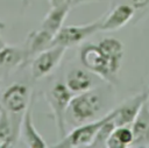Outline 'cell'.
I'll return each instance as SVG.
<instances>
[{"label":"cell","mask_w":149,"mask_h":148,"mask_svg":"<svg viewBox=\"0 0 149 148\" xmlns=\"http://www.w3.org/2000/svg\"><path fill=\"white\" fill-rule=\"evenodd\" d=\"M128 2L134 9H141L149 5V0H128Z\"/></svg>","instance_id":"cell-20"},{"label":"cell","mask_w":149,"mask_h":148,"mask_svg":"<svg viewBox=\"0 0 149 148\" xmlns=\"http://www.w3.org/2000/svg\"><path fill=\"white\" fill-rule=\"evenodd\" d=\"M68 0H49V2H50V6L51 7H54V6H58V5H62V3H64V2H66Z\"/></svg>","instance_id":"cell-22"},{"label":"cell","mask_w":149,"mask_h":148,"mask_svg":"<svg viewBox=\"0 0 149 148\" xmlns=\"http://www.w3.org/2000/svg\"><path fill=\"white\" fill-rule=\"evenodd\" d=\"M130 127L134 134L132 147H149V99L143 104Z\"/></svg>","instance_id":"cell-11"},{"label":"cell","mask_w":149,"mask_h":148,"mask_svg":"<svg viewBox=\"0 0 149 148\" xmlns=\"http://www.w3.org/2000/svg\"><path fill=\"white\" fill-rule=\"evenodd\" d=\"M3 28H5V22H2L0 20V29H3Z\"/></svg>","instance_id":"cell-25"},{"label":"cell","mask_w":149,"mask_h":148,"mask_svg":"<svg viewBox=\"0 0 149 148\" xmlns=\"http://www.w3.org/2000/svg\"><path fill=\"white\" fill-rule=\"evenodd\" d=\"M98 45L108 58L113 75L116 76L123 57V43L115 37H105L98 43Z\"/></svg>","instance_id":"cell-12"},{"label":"cell","mask_w":149,"mask_h":148,"mask_svg":"<svg viewBox=\"0 0 149 148\" xmlns=\"http://www.w3.org/2000/svg\"><path fill=\"white\" fill-rule=\"evenodd\" d=\"M33 106H34V94H33V98H31L26 112L23 113L21 125H20L19 136L21 138L24 146H27L29 148H47L48 147L47 142L40 135V133L37 132V129L34 126Z\"/></svg>","instance_id":"cell-9"},{"label":"cell","mask_w":149,"mask_h":148,"mask_svg":"<svg viewBox=\"0 0 149 148\" xmlns=\"http://www.w3.org/2000/svg\"><path fill=\"white\" fill-rule=\"evenodd\" d=\"M147 92H148V93H149V87H148V89H147Z\"/></svg>","instance_id":"cell-26"},{"label":"cell","mask_w":149,"mask_h":148,"mask_svg":"<svg viewBox=\"0 0 149 148\" xmlns=\"http://www.w3.org/2000/svg\"><path fill=\"white\" fill-rule=\"evenodd\" d=\"M66 49L62 45H52L35 55L31 62V77L37 80L51 73L61 63Z\"/></svg>","instance_id":"cell-7"},{"label":"cell","mask_w":149,"mask_h":148,"mask_svg":"<svg viewBox=\"0 0 149 148\" xmlns=\"http://www.w3.org/2000/svg\"><path fill=\"white\" fill-rule=\"evenodd\" d=\"M73 98V93L69 90L65 83L57 82L55 83L50 90L45 93V99L50 106L51 113L54 115L55 125L57 132L61 138H63L65 133V114L68 112L71 99Z\"/></svg>","instance_id":"cell-2"},{"label":"cell","mask_w":149,"mask_h":148,"mask_svg":"<svg viewBox=\"0 0 149 148\" xmlns=\"http://www.w3.org/2000/svg\"><path fill=\"white\" fill-rule=\"evenodd\" d=\"M115 114V113H114ZM114 117H112L111 119H108L100 128L99 131L97 132L92 143L90 145L91 148H102V147H106V143H107V140L108 138L111 136L112 132L114 131V128L116 127L114 120H113Z\"/></svg>","instance_id":"cell-19"},{"label":"cell","mask_w":149,"mask_h":148,"mask_svg":"<svg viewBox=\"0 0 149 148\" xmlns=\"http://www.w3.org/2000/svg\"><path fill=\"white\" fill-rule=\"evenodd\" d=\"M65 84L73 94H78L92 90L93 86L91 76L86 70L83 69H72L66 76Z\"/></svg>","instance_id":"cell-16"},{"label":"cell","mask_w":149,"mask_h":148,"mask_svg":"<svg viewBox=\"0 0 149 148\" xmlns=\"http://www.w3.org/2000/svg\"><path fill=\"white\" fill-rule=\"evenodd\" d=\"M17 138L19 135L15 132L13 120L9 113L7 112V110L3 107V105L0 101V146L1 148L13 146V143H15Z\"/></svg>","instance_id":"cell-17"},{"label":"cell","mask_w":149,"mask_h":148,"mask_svg":"<svg viewBox=\"0 0 149 148\" xmlns=\"http://www.w3.org/2000/svg\"><path fill=\"white\" fill-rule=\"evenodd\" d=\"M21 2H22V7H23V8H26V7H27V6L29 5V2H30V0H22Z\"/></svg>","instance_id":"cell-23"},{"label":"cell","mask_w":149,"mask_h":148,"mask_svg":"<svg viewBox=\"0 0 149 148\" xmlns=\"http://www.w3.org/2000/svg\"><path fill=\"white\" fill-rule=\"evenodd\" d=\"M5 45H6V43H5V41L2 40V37L0 36V49H2Z\"/></svg>","instance_id":"cell-24"},{"label":"cell","mask_w":149,"mask_h":148,"mask_svg":"<svg viewBox=\"0 0 149 148\" xmlns=\"http://www.w3.org/2000/svg\"><path fill=\"white\" fill-rule=\"evenodd\" d=\"M27 61L28 56L24 48L22 49L19 47L5 45L2 49H0V69L10 71L24 65Z\"/></svg>","instance_id":"cell-14"},{"label":"cell","mask_w":149,"mask_h":148,"mask_svg":"<svg viewBox=\"0 0 149 148\" xmlns=\"http://www.w3.org/2000/svg\"><path fill=\"white\" fill-rule=\"evenodd\" d=\"M70 8L71 7H70L68 1L62 3V5L51 7L49 13L44 16V19L42 21L41 28H43V29H45V30H48L55 35L63 27V23L68 16Z\"/></svg>","instance_id":"cell-15"},{"label":"cell","mask_w":149,"mask_h":148,"mask_svg":"<svg viewBox=\"0 0 149 148\" xmlns=\"http://www.w3.org/2000/svg\"><path fill=\"white\" fill-rule=\"evenodd\" d=\"M134 134L130 126H116L107 140V148H127L132 147Z\"/></svg>","instance_id":"cell-18"},{"label":"cell","mask_w":149,"mask_h":148,"mask_svg":"<svg viewBox=\"0 0 149 148\" xmlns=\"http://www.w3.org/2000/svg\"><path fill=\"white\" fill-rule=\"evenodd\" d=\"M93 1H106V0H68L70 7L78 6L80 3H87V2H93Z\"/></svg>","instance_id":"cell-21"},{"label":"cell","mask_w":149,"mask_h":148,"mask_svg":"<svg viewBox=\"0 0 149 148\" xmlns=\"http://www.w3.org/2000/svg\"><path fill=\"white\" fill-rule=\"evenodd\" d=\"M149 99V93L147 90L144 92H141L139 94L133 96L132 98L127 99L125 103H122L120 106H118L114 114V122L116 126H130L135 118L137 117L141 107L143 104Z\"/></svg>","instance_id":"cell-8"},{"label":"cell","mask_w":149,"mask_h":148,"mask_svg":"<svg viewBox=\"0 0 149 148\" xmlns=\"http://www.w3.org/2000/svg\"><path fill=\"white\" fill-rule=\"evenodd\" d=\"M0 84H1V80H0Z\"/></svg>","instance_id":"cell-27"},{"label":"cell","mask_w":149,"mask_h":148,"mask_svg":"<svg viewBox=\"0 0 149 148\" xmlns=\"http://www.w3.org/2000/svg\"><path fill=\"white\" fill-rule=\"evenodd\" d=\"M134 16V8L127 3H120L115 6L106 16L101 19L100 30L113 31L126 26Z\"/></svg>","instance_id":"cell-10"},{"label":"cell","mask_w":149,"mask_h":148,"mask_svg":"<svg viewBox=\"0 0 149 148\" xmlns=\"http://www.w3.org/2000/svg\"><path fill=\"white\" fill-rule=\"evenodd\" d=\"M101 19L85 26H63L55 35L51 41V45H62L70 48L85 41L87 37L100 30Z\"/></svg>","instance_id":"cell-6"},{"label":"cell","mask_w":149,"mask_h":148,"mask_svg":"<svg viewBox=\"0 0 149 148\" xmlns=\"http://www.w3.org/2000/svg\"><path fill=\"white\" fill-rule=\"evenodd\" d=\"M52 38H54V34H51L50 31H48L43 28L31 30L27 36L26 47H24L28 59L30 57H34L42 50L49 48L51 45Z\"/></svg>","instance_id":"cell-13"},{"label":"cell","mask_w":149,"mask_h":148,"mask_svg":"<svg viewBox=\"0 0 149 148\" xmlns=\"http://www.w3.org/2000/svg\"><path fill=\"white\" fill-rule=\"evenodd\" d=\"M102 107L100 96L92 90L76 94L69 105L68 111L72 119L78 124L92 121Z\"/></svg>","instance_id":"cell-4"},{"label":"cell","mask_w":149,"mask_h":148,"mask_svg":"<svg viewBox=\"0 0 149 148\" xmlns=\"http://www.w3.org/2000/svg\"><path fill=\"white\" fill-rule=\"evenodd\" d=\"M79 58L85 69L95 73L101 79L112 83L116 78V76H114L111 70L108 58L98 44L84 45L79 52Z\"/></svg>","instance_id":"cell-5"},{"label":"cell","mask_w":149,"mask_h":148,"mask_svg":"<svg viewBox=\"0 0 149 148\" xmlns=\"http://www.w3.org/2000/svg\"><path fill=\"white\" fill-rule=\"evenodd\" d=\"M31 98L33 94L30 93L29 86L23 83L10 84L1 94V104L9 113L17 135L23 113L26 112Z\"/></svg>","instance_id":"cell-1"},{"label":"cell","mask_w":149,"mask_h":148,"mask_svg":"<svg viewBox=\"0 0 149 148\" xmlns=\"http://www.w3.org/2000/svg\"><path fill=\"white\" fill-rule=\"evenodd\" d=\"M115 110L111 111L105 117L94 120V121H88L84 122V125H80L72 129L69 134H65L61 140L55 145L57 148H81V147H90L92 143L97 132L99 128L112 117H114Z\"/></svg>","instance_id":"cell-3"},{"label":"cell","mask_w":149,"mask_h":148,"mask_svg":"<svg viewBox=\"0 0 149 148\" xmlns=\"http://www.w3.org/2000/svg\"><path fill=\"white\" fill-rule=\"evenodd\" d=\"M0 148H1V146H0Z\"/></svg>","instance_id":"cell-28"}]
</instances>
